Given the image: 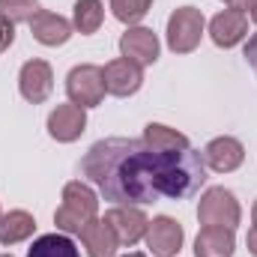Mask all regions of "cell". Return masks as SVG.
Instances as JSON below:
<instances>
[{"instance_id":"cell-29","label":"cell","mask_w":257,"mask_h":257,"mask_svg":"<svg viewBox=\"0 0 257 257\" xmlns=\"http://www.w3.org/2000/svg\"><path fill=\"white\" fill-rule=\"evenodd\" d=\"M126 257H144V254H141V251H135V254H126Z\"/></svg>"},{"instance_id":"cell-25","label":"cell","mask_w":257,"mask_h":257,"mask_svg":"<svg viewBox=\"0 0 257 257\" xmlns=\"http://www.w3.org/2000/svg\"><path fill=\"white\" fill-rule=\"evenodd\" d=\"M248 251L257 257V224L251 227V230H248Z\"/></svg>"},{"instance_id":"cell-16","label":"cell","mask_w":257,"mask_h":257,"mask_svg":"<svg viewBox=\"0 0 257 257\" xmlns=\"http://www.w3.org/2000/svg\"><path fill=\"white\" fill-rule=\"evenodd\" d=\"M236 248L233 230L230 227H200L194 239V254L197 257H230Z\"/></svg>"},{"instance_id":"cell-30","label":"cell","mask_w":257,"mask_h":257,"mask_svg":"<svg viewBox=\"0 0 257 257\" xmlns=\"http://www.w3.org/2000/svg\"><path fill=\"white\" fill-rule=\"evenodd\" d=\"M0 257H12V254H0Z\"/></svg>"},{"instance_id":"cell-21","label":"cell","mask_w":257,"mask_h":257,"mask_svg":"<svg viewBox=\"0 0 257 257\" xmlns=\"http://www.w3.org/2000/svg\"><path fill=\"white\" fill-rule=\"evenodd\" d=\"M36 12H39V0H0V15L9 18L12 24H21V21L30 24Z\"/></svg>"},{"instance_id":"cell-1","label":"cell","mask_w":257,"mask_h":257,"mask_svg":"<svg viewBox=\"0 0 257 257\" xmlns=\"http://www.w3.org/2000/svg\"><path fill=\"white\" fill-rule=\"evenodd\" d=\"M81 174L99 186L105 200L123 206H144L162 197L186 200L203 180L206 168L200 153L189 150H153L144 138H108L87 150Z\"/></svg>"},{"instance_id":"cell-15","label":"cell","mask_w":257,"mask_h":257,"mask_svg":"<svg viewBox=\"0 0 257 257\" xmlns=\"http://www.w3.org/2000/svg\"><path fill=\"white\" fill-rule=\"evenodd\" d=\"M78 236H81L90 257H114V251L120 248V239H117V233L111 230V224L105 218H93Z\"/></svg>"},{"instance_id":"cell-12","label":"cell","mask_w":257,"mask_h":257,"mask_svg":"<svg viewBox=\"0 0 257 257\" xmlns=\"http://www.w3.org/2000/svg\"><path fill=\"white\" fill-rule=\"evenodd\" d=\"M120 51H123V57L132 60V63L150 66V63L159 60V39L147 27H128L126 33L120 36Z\"/></svg>"},{"instance_id":"cell-2","label":"cell","mask_w":257,"mask_h":257,"mask_svg":"<svg viewBox=\"0 0 257 257\" xmlns=\"http://www.w3.org/2000/svg\"><path fill=\"white\" fill-rule=\"evenodd\" d=\"M96 209H99V200L87 183H78V180L66 183L63 203L54 212V224L60 233H81L96 218Z\"/></svg>"},{"instance_id":"cell-20","label":"cell","mask_w":257,"mask_h":257,"mask_svg":"<svg viewBox=\"0 0 257 257\" xmlns=\"http://www.w3.org/2000/svg\"><path fill=\"white\" fill-rule=\"evenodd\" d=\"M105 21V6L102 0H78L75 3V18H72V27L78 33H96Z\"/></svg>"},{"instance_id":"cell-3","label":"cell","mask_w":257,"mask_h":257,"mask_svg":"<svg viewBox=\"0 0 257 257\" xmlns=\"http://www.w3.org/2000/svg\"><path fill=\"white\" fill-rule=\"evenodd\" d=\"M197 218H200L203 227H230L233 230L242 218V209H239L233 192H227L224 186H212L200 197Z\"/></svg>"},{"instance_id":"cell-27","label":"cell","mask_w":257,"mask_h":257,"mask_svg":"<svg viewBox=\"0 0 257 257\" xmlns=\"http://www.w3.org/2000/svg\"><path fill=\"white\" fill-rule=\"evenodd\" d=\"M251 21L257 24V3H251Z\"/></svg>"},{"instance_id":"cell-4","label":"cell","mask_w":257,"mask_h":257,"mask_svg":"<svg viewBox=\"0 0 257 257\" xmlns=\"http://www.w3.org/2000/svg\"><path fill=\"white\" fill-rule=\"evenodd\" d=\"M203 36V12L194 6H180L168 18V48L174 54H189L200 45Z\"/></svg>"},{"instance_id":"cell-24","label":"cell","mask_w":257,"mask_h":257,"mask_svg":"<svg viewBox=\"0 0 257 257\" xmlns=\"http://www.w3.org/2000/svg\"><path fill=\"white\" fill-rule=\"evenodd\" d=\"M245 60H248V66L254 69V75H257V33L248 39V45H245Z\"/></svg>"},{"instance_id":"cell-19","label":"cell","mask_w":257,"mask_h":257,"mask_svg":"<svg viewBox=\"0 0 257 257\" xmlns=\"http://www.w3.org/2000/svg\"><path fill=\"white\" fill-rule=\"evenodd\" d=\"M144 141L153 150H189L192 147L183 132H177V128H171V126H162V123H147Z\"/></svg>"},{"instance_id":"cell-22","label":"cell","mask_w":257,"mask_h":257,"mask_svg":"<svg viewBox=\"0 0 257 257\" xmlns=\"http://www.w3.org/2000/svg\"><path fill=\"white\" fill-rule=\"evenodd\" d=\"M150 6L153 0H111V9L123 24H138L150 12Z\"/></svg>"},{"instance_id":"cell-23","label":"cell","mask_w":257,"mask_h":257,"mask_svg":"<svg viewBox=\"0 0 257 257\" xmlns=\"http://www.w3.org/2000/svg\"><path fill=\"white\" fill-rule=\"evenodd\" d=\"M12 42H15V24H12L9 18L0 15V54H3Z\"/></svg>"},{"instance_id":"cell-5","label":"cell","mask_w":257,"mask_h":257,"mask_svg":"<svg viewBox=\"0 0 257 257\" xmlns=\"http://www.w3.org/2000/svg\"><path fill=\"white\" fill-rule=\"evenodd\" d=\"M66 93L72 99V105L78 108H96L102 105L105 99V78H102V69L93 63H84V66H75L66 78Z\"/></svg>"},{"instance_id":"cell-26","label":"cell","mask_w":257,"mask_h":257,"mask_svg":"<svg viewBox=\"0 0 257 257\" xmlns=\"http://www.w3.org/2000/svg\"><path fill=\"white\" fill-rule=\"evenodd\" d=\"M224 3L233 9H251V3H257V0H224Z\"/></svg>"},{"instance_id":"cell-13","label":"cell","mask_w":257,"mask_h":257,"mask_svg":"<svg viewBox=\"0 0 257 257\" xmlns=\"http://www.w3.org/2000/svg\"><path fill=\"white\" fill-rule=\"evenodd\" d=\"M30 33H33L36 42H42V45H48V48H57V45L69 42V36H72V21H66L63 15H57V12L39 9V12L30 18Z\"/></svg>"},{"instance_id":"cell-9","label":"cell","mask_w":257,"mask_h":257,"mask_svg":"<svg viewBox=\"0 0 257 257\" xmlns=\"http://www.w3.org/2000/svg\"><path fill=\"white\" fill-rule=\"evenodd\" d=\"M245 33H248V15H245V9H224V12H218L212 21H209V36H212V42L218 45V48H233V45H239L242 39H245Z\"/></svg>"},{"instance_id":"cell-6","label":"cell","mask_w":257,"mask_h":257,"mask_svg":"<svg viewBox=\"0 0 257 257\" xmlns=\"http://www.w3.org/2000/svg\"><path fill=\"white\" fill-rule=\"evenodd\" d=\"M105 221L111 224V230L117 233V239H120V245H138L144 236H147V227H150V218L144 215V209L141 206H123V203H117L108 215H105Z\"/></svg>"},{"instance_id":"cell-18","label":"cell","mask_w":257,"mask_h":257,"mask_svg":"<svg viewBox=\"0 0 257 257\" xmlns=\"http://www.w3.org/2000/svg\"><path fill=\"white\" fill-rule=\"evenodd\" d=\"M27 257H81V254H78L75 242L66 233H45L30 245Z\"/></svg>"},{"instance_id":"cell-8","label":"cell","mask_w":257,"mask_h":257,"mask_svg":"<svg viewBox=\"0 0 257 257\" xmlns=\"http://www.w3.org/2000/svg\"><path fill=\"white\" fill-rule=\"evenodd\" d=\"M144 239H147V248L156 257H174L183 248V227L171 215H159L150 221Z\"/></svg>"},{"instance_id":"cell-14","label":"cell","mask_w":257,"mask_h":257,"mask_svg":"<svg viewBox=\"0 0 257 257\" xmlns=\"http://www.w3.org/2000/svg\"><path fill=\"white\" fill-rule=\"evenodd\" d=\"M203 159H206V165H209L215 174H230V171H236V168L242 165L245 150H242V144H239L236 138H227V135H224V138H215V141L206 144Z\"/></svg>"},{"instance_id":"cell-28","label":"cell","mask_w":257,"mask_h":257,"mask_svg":"<svg viewBox=\"0 0 257 257\" xmlns=\"http://www.w3.org/2000/svg\"><path fill=\"white\" fill-rule=\"evenodd\" d=\"M251 218H254V224H257V200H254V206H251Z\"/></svg>"},{"instance_id":"cell-11","label":"cell","mask_w":257,"mask_h":257,"mask_svg":"<svg viewBox=\"0 0 257 257\" xmlns=\"http://www.w3.org/2000/svg\"><path fill=\"white\" fill-rule=\"evenodd\" d=\"M84 128H87V114H84V108H78L72 102L69 105H57L51 111V117H48V135L54 141H60V144L78 141L84 135Z\"/></svg>"},{"instance_id":"cell-10","label":"cell","mask_w":257,"mask_h":257,"mask_svg":"<svg viewBox=\"0 0 257 257\" xmlns=\"http://www.w3.org/2000/svg\"><path fill=\"white\" fill-rule=\"evenodd\" d=\"M102 78H105V90L111 93V96H120V99H126L132 93H138L141 90V84H144V72H141V66L126 60V57H120V60H111V63L102 69Z\"/></svg>"},{"instance_id":"cell-17","label":"cell","mask_w":257,"mask_h":257,"mask_svg":"<svg viewBox=\"0 0 257 257\" xmlns=\"http://www.w3.org/2000/svg\"><path fill=\"white\" fill-rule=\"evenodd\" d=\"M36 230V218L24 209H12L6 215H0V245H15L30 239Z\"/></svg>"},{"instance_id":"cell-7","label":"cell","mask_w":257,"mask_h":257,"mask_svg":"<svg viewBox=\"0 0 257 257\" xmlns=\"http://www.w3.org/2000/svg\"><path fill=\"white\" fill-rule=\"evenodd\" d=\"M18 87H21V96L33 105H42L51 90H54V72L45 60H27L21 66V75H18Z\"/></svg>"}]
</instances>
